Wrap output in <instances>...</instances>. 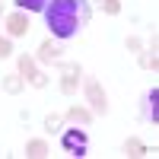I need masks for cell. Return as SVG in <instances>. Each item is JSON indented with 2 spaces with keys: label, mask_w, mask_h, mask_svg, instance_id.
Wrapping results in <instances>:
<instances>
[{
  "label": "cell",
  "mask_w": 159,
  "mask_h": 159,
  "mask_svg": "<svg viewBox=\"0 0 159 159\" xmlns=\"http://www.w3.org/2000/svg\"><path fill=\"white\" fill-rule=\"evenodd\" d=\"M67 118H70V121H80V124H89V121H92V115H89L86 108H76V105L67 111Z\"/></svg>",
  "instance_id": "cell-11"
},
{
  "label": "cell",
  "mask_w": 159,
  "mask_h": 159,
  "mask_svg": "<svg viewBox=\"0 0 159 159\" xmlns=\"http://www.w3.org/2000/svg\"><path fill=\"white\" fill-rule=\"evenodd\" d=\"M102 10L108 13V16H115V13H121V3H118V0H102Z\"/></svg>",
  "instance_id": "cell-14"
},
{
  "label": "cell",
  "mask_w": 159,
  "mask_h": 159,
  "mask_svg": "<svg viewBox=\"0 0 159 159\" xmlns=\"http://www.w3.org/2000/svg\"><path fill=\"white\" fill-rule=\"evenodd\" d=\"M124 153H127V156H143V153H147V147H143L137 137H130V140L124 143Z\"/></svg>",
  "instance_id": "cell-10"
},
{
  "label": "cell",
  "mask_w": 159,
  "mask_h": 159,
  "mask_svg": "<svg viewBox=\"0 0 159 159\" xmlns=\"http://www.w3.org/2000/svg\"><path fill=\"white\" fill-rule=\"evenodd\" d=\"M61 143H64V150H67L70 156H86V150H89L86 134H83V130H76V127H70L67 134L61 137Z\"/></svg>",
  "instance_id": "cell-2"
},
{
  "label": "cell",
  "mask_w": 159,
  "mask_h": 159,
  "mask_svg": "<svg viewBox=\"0 0 159 159\" xmlns=\"http://www.w3.org/2000/svg\"><path fill=\"white\" fill-rule=\"evenodd\" d=\"M57 124H61V118H57V115H51V118H48V121H45V127H48V130H54Z\"/></svg>",
  "instance_id": "cell-16"
},
{
  "label": "cell",
  "mask_w": 159,
  "mask_h": 159,
  "mask_svg": "<svg viewBox=\"0 0 159 159\" xmlns=\"http://www.w3.org/2000/svg\"><path fill=\"white\" fill-rule=\"evenodd\" d=\"M19 73H22V80H29L35 89H45V86H48V76H45L42 70H35V61L25 57V54L19 57Z\"/></svg>",
  "instance_id": "cell-3"
},
{
  "label": "cell",
  "mask_w": 159,
  "mask_h": 159,
  "mask_svg": "<svg viewBox=\"0 0 159 159\" xmlns=\"http://www.w3.org/2000/svg\"><path fill=\"white\" fill-rule=\"evenodd\" d=\"M29 16H25V13H13V16L7 19V29H10V35H25L29 32Z\"/></svg>",
  "instance_id": "cell-6"
},
{
  "label": "cell",
  "mask_w": 159,
  "mask_h": 159,
  "mask_svg": "<svg viewBox=\"0 0 159 159\" xmlns=\"http://www.w3.org/2000/svg\"><path fill=\"white\" fill-rule=\"evenodd\" d=\"M45 19H48L51 35L73 38L89 22V7H86V0H51L45 7Z\"/></svg>",
  "instance_id": "cell-1"
},
{
  "label": "cell",
  "mask_w": 159,
  "mask_h": 159,
  "mask_svg": "<svg viewBox=\"0 0 159 159\" xmlns=\"http://www.w3.org/2000/svg\"><path fill=\"white\" fill-rule=\"evenodd\" d=\"M10 51H13V45L7 42V38H0V57H10Z\"/></svg>",
  "instance_id": "cell-15"
},
{
  "label": "cell",
  "mask_w": 159,
  "mask_h": 159,
  "mask_svg": "<svg viewBox=\"0 0 159 159\" xmlns=\"http://www.w3.org/2000/svg\"><path fill=\"white\" fill-rule=\"evenodd\" d=\"M16 3L22 10H32V13H45V7L51 3V0H16Z\"/></svg>",
  "instance_id": "cell-9"
},
{
  "label": "cell",
  "mask_w": 159,
  "mask_h": 159,
  "mask_svg": "<svg viewBox=\"0 0 159 159\" xmlns=\"http://www.w3.org/2000/svg\"><path fill=\"white\" fill-rule=\"evenodd\" d=\"M76 83H80V67L76 64H67V67H64V80H61V92L64 96H73Z\"/></svg>",
  "instance_id": "cell-5"
},
{
  "label": "cell",
  "mask_w": 159,
  "mask_h": 159,
  "mask_svg": "<svg viewBox=\"0 0 159 159\" xmlns=\"http://www.w3.org/2000/svg\"><path fill=\"white\" fill-rule=\"evenodd\" d=\"M57 54H61V45L51 42V38H48V42H42V48H38V61H54Z\"/></svg>",
  "instance_id": "cell-8"
},
{
  "label": "cell",
  "mask_w": 159,
  "mask_h": 159,
  "mask_svg": "<svg viewBox=\"0 0 159 159\" xmlns=\"http://www.w3.org/2000/svg\"><path fill=\"white\" fill-rule=\"evenodd\" d=\"M3 86H7V92H19V89H22V80H19V76H7Z\"/></svg>",
  "instance_id": "cell-13"
},
{
  "label": "cell",
  "mask_w": 159,
  "mask_h": 159,
  "mask_svg": "<svg viewBox=\"0 0 159 159\" xmlns=\"http://www.w3.org/2000/svg\"><path fill=\"white\" fill-rule=\"evenodd\" d=\"M86 96H89V105H92V111L96 115H105L108 111V102H105V92L99 86V80H89L86 83Z\"/></svg>",
  "instance_id": "cell-4"
},
{
  "label": "cell",
  "mask_w": 159,
  "mask_h": 159,
  "mask_svg": "<svg viewBox=\"0 0 159 159\" xmlns=\"http://www.w3.org/2000/svg\"><path fill=\"white\" fill-rule=\"evenodd\" d=\"M156 99H159V89L153 86L150 92H147V96H143V118H147V121H159V115H156Z\"/></svg>",
  "instance_id": "cell-7"
},
{
  "label": "cell",
  "mask_w": 159,
  "mask_h": 159,
  "mask_svg": "<svg viewBox=\"0 0 159 159\" xmlns=\"http://www.w3.org/2000/svg\"><path fill=\"white\" fill-rule=\"evenodd\" d=\"M48 147H45V140H32L29 147H25V156H45Z\"/></svg>",
  "instance_id": "cell-12"
},
{
  "label": "cell",
  "mask_w": 159,
  "mask_h": 159,
  "mask_svg": "<svg viewBox=\"0 0 159 159\" xmlns=\"http://www.w3.org/2000/svg\"><path fill=\"white\" fill-rule=\"evenodd\" d=\"M0 13H3V0H0Z\"/></svg>",
  "instance_id": "cell-17"
}]
</instances>
